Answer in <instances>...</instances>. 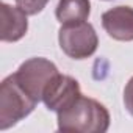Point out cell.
Wrapping results in <instances>:
<instances>
[{"mask_svg": "<svg viewBox=\"0 0 133 133\" xmlns=\"http://www.w3.org/2000/svg\"><path fill=\"white\" fill-rule=\"evenodd\" d=\"M56 116L59 131L74 133H105L110 128L111 121L103 103L83 94Z\"/></svg>", "mask_w": 133, "mask_h": 133, "instance_id": "obj_1", "label": "cell"}, {"mask_svg": "<svg viewBox=\"0 0 133 133\" xmlns=\"http://www.w3.org/2000/svg\"><path fill=\"white\" fill-rule=\"evenodd\" d=\"M38 105L22 86L16 82L14 75H8L0 85V130H8L25 119Z\"/></svg>", "mask_w": 133, "mask_h": 133, "instance_id": "obj_2", "label": "cell"}, {"mask_svg": "<svg viewBox=\"0 0 133 133\" xmlns=\"http://www.w3.org/2000/svg\"><path fill=\"white\" fill-rule=\"evenodd\" d=\"M61 50L72 59H86L92 56L99 45L94 27L85 21L77 24H63L58 31Z\"/></svg>", "mask_w": 133, "mask_h": 133, "instance_id": "obj_3", "label": "cell"}, {"mask_svg": "<svg viewBox=\"0 0 133 133\" xmlns=\"http://www.w3.org/2000/svg\"><path fill=\"white\" fill-rule=\"evenodd\" d=\"M56 74L58 68L50 59L42 56H33L25 59L13 75L16 82L22 86V89L39 103L42 102L45 86Z\"/></svg>", "mask_w": 133, "mask_h": 133, "instance_id": "obj_4", "label": "cell"}, {"mask_svg": "<svg viewBox=\"0 0 133 133\" xmlns=\"http://www.w3.org/2000/svg\"><path fill=\"white\" fill-rule=\"evenodd\" d=\"M80 96L82 91L78 82L71 75H63L58 72L45 86L42 102L50 111H55L58 114L59 111L71 107Z\"/></svg>", "mask_w": 133, "mask_h": 133, "instance_id": "obj_5", "label": "cell"}, {"mask_svg": "<svg viewBox=\"0 0 133 133\" xmlns=\"http://www.w3.org/2000/svg\"><path fill=\"white\" fill-rule=\"evenodd\" d=\"M102 27L107 35L121 42L133 41V8L114 6L102 14Z\"/></svg>", "mask_w": 133, "mask_h": 133, "instance_id": "obj_6", "label": "cell"}, {"mask_svg": "<svg viewBox=\"0 0 133 133\" xmlns=\"http://www.w3.org/2000/svg\"><path fill=\"white\" fill-rule=\"evenodd\" d=\"M27 13L22 11L17 5L11 6L5 2L0 3V19H2V30L0 39L3 42H16L22 39L28 31Z\"/></svg>", "mask_w": 133, "mask_h": 133, "instance_id": "obj_7", "label": "cell"}, {"mask_svg": "<svg viewBox=\"0 0 133 133\" xmlns=\"http://www.w3.org/2000/svg\"><path fill=\"white\" fill-rule=\"evenodd\" d=\"M89 14H91L89 0H59L55 10V16L61 25L85 22L88 21Z\"/></svg>", "mask_w": 133, "mask_h": 133, "instance_id": "obj_8", "label": "cell"}, {"mask_svg": "<svg viewBox=\"0 0 133 133\" xmlns=\"http://www.w3.org/2000/svg\"><path fill=\"white\" fill-rule=\"evenodd\" d=\"M49 3V0H16V5L25 11L28 16H36L39 14Z\"/></svg>", "mask_w": 133, "mask_h": 133, "instance_id": "obj_9", "label": "cell"}, {"mask_svg": "<svg viewBox=\"0 0 133 133\" xmlns=\"http://www.w3.org/2000/svg\"><path fill=\"white\" fill-rule=\"evenodd\" d=\"M124 105L125 110L130 113V116H133V77L127 82L124 88Z\"/></svg>", "mask_w": 133, "mask_h": 133, "instance_id": "obj_10", "label": "cell"}]
</instances>
